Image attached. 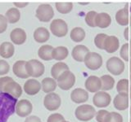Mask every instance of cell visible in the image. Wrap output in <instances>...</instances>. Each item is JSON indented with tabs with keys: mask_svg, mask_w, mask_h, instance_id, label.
I'll return each mask as SVG.
<instances>
[{
	"mask_svg": "<svg viewBox=\"0 0 131 122\" xmlns=\"http://www.w3.org/2000/svg\"><path fill=\"white\" fill-rule=\"evenodd\" d=\"M89 52V50L84 45H77L73 48L71 55L73 59L78 62H84L85 56Z\"/></svg>",
	"mask_w": 131,
	"mask_h": 122,
	"instance_id": "9a60e30c",
	"label": "cell"
},
{
	"mask_svg": "<svg viewBox=\"0 0 131 122\" xmlns=\"http://www.w3.org/2000/svg\"><path fill=\"white\" fill-rule=\"evenodd\" d=\"M85 88L88 91L91 93H97L101 89L102 84L100 77L97 76H90L85 81Z\"/></svg>",
	"mask_w": 131,
	"mask_h": 122,
	"instance_id": "8fae6325",
	"label": "cell"
},
{
	"mask_svg": "<svg viewBox=\"0 0 131 122\" xmlns=\"http://www.w3.org/2000/svg\"><path fill=\"white\" fill-rule=\"evenodd\" d=\"M112 101V98L106 91H98L93 98V103L97 108H106L109 106Z\"/></svg>",
	"mask_w": 131,
	"mask_h": 122,
	"instance_id": "9c48e42d",
	"label": "cell"
},
{
	"mask_svg": "<svg viewBox=\"0 0 131 122\" xmlns=\"http://www.w3.org/2000/svg\"><path fill=\"white\" fill-rule=\"evenodd\" d=\"M62 122H70V121H67V120H63Z\"/></svg>",
	"mask_w": 131,
	"mask_h": 122,
	"instance_id": "7dc6e473",
	"label": "cell"
},
{
	"mask_svg": "<svg viewBox=\"0 0 131 122\" xmlns=\"http://www.w3.org/2000/svg\"><path fill=\"white\" fill-rule=\"evenodd\" d=\"M50 30L53 35L58 38H62L68 33L67 24L65 20L61 19L53 20L50 24Z\"/></svg>",
	"mask_w": 131,
	"mask_h": 122,
	"instance_id": "8992f818",
	"label": "cell"
},
{
	"mask_svg": "<svg viewBox=\"0 0 131 122\" xmlns=\"http://www.w3.org/2000/svg\"><path fill=\"white\" fill-rule=\"evenodd\" d=\"M61 98L56 93H50L44 97L43 104L48 111H56L61 106Z\"/></svg>",
	"mask_w": 131,
	"mask_h": 122,
	"instance_id": "ba28073f",
	"label": "cell"
},
{
	"mask_svg": "<svg viewBox=\"0 0 131 122\" xmlns=\"http://www.w3.org/2000/svg\"><path fill=\"white\" fill-rule=\"evenodd\" d=\"M3 92L12 96L15 99H17L22 95V89L17 82H16L15 81H12L4 87Z\"/></svg>",
	"mask_w": 131,
	"mask_h": 122,
	"instance_id": "5bb4252c",
	"label": "cell"
},
{
	"mask_svg": "<svg viewBox=\"0 0 131 122\" xmlns=\"http://www.w3.org/2000/svg\"><path fill=\"white\" fill-rule=\"evenodd\" d=\"M68 54H69L68 49L66 47H62V46L57 47L55 48H53L52 59L57 61L63 60L68 56Z\"/></svg>",
	"mask_w": 131,
	"mask_h": 122,
	"instance_id": "4316f807",
	"label": "cell"
},
{
	"mask_svg": "<svg viewBox=\"0 0 131 122\" xmlns=\"http://www.w3.org/2000/svg\"><path fill=\"white\" fill-rule=\"evenodd\" d=\"M84 62L90 70H97L102 65V58L98 53L89 51L85 56Z\"/></svg>",
	"mask_w": 131,
	"mask_h": 122,
	"instance_id": "52a82bcc",
	"label": "cell"
},
{
	"mask_svg": "<svg viewBox=\"0 0 131 122\" xmlns=\"http://www.w3.org/2000/svg\"><path fill=\"white\" fill-rule=\"evenodd\" d=\"M33 106L27 99H21L17 102L16 106V112L20 117H26L32 112Z\"/></svg>",
	"mask_w": 131,
	"mask_h": 122,
	"instance_id": "30bf717a",
	"label": "cell"
},
{
	"mask_svg": "<svg viewBox=\"0 0 131 122\" xmlns=\"http://www.w3.org/2000/svg\"><path fill=\"white\" fill-rule=\"evenodd\" d=\"M130 122H131V121H130Z\"/></svg>",
	"mask_w": 131,
	"mask_h": 122,
	"instance_id": "681fc988",
	"label": "cell"
},
{
	"mask_svg": "<svg viewBox=\"0 0 131 122\" xmlns=\"http://www.w3.org/2000/svg\"><path fill=\"white\" fill-rule=\"evenodd\" d=\"M15 47L13 44L8 42H4L0 45V55L4 59H9L13 56Z\"/></svg>",
	"mask_w": 131,
	"mask_h": 122,
	"instance_id": "44dd1931",
	"label": "cell"
},
{
	"mask_svg": "<svg viewBox=\"0 0 131 122\" xmlns=\"http://www.w3.org/2000/svg\"><path fill=\"white\" fill-rule=\"evenodd\" d=\"M67 70H69V67L66 63H63V62L56 63L52 67V69H51V74L52 76V78L54 80H57L65 71H67Z\"/></svg>",
	"mask_w": 131,
	"mask_h": 122,
	"instance_id": "603a6c76",
	"label": "cell"
},
{
	"mask_svg": "<svg viewBox=\"0 0 131 122\" xmlns=\"http://www.w3.org/2000/svg\"><path fill=\"white\" fill-rule=\"evenodd\" d=\"M106 68L112 74L118 76L125 71V64L121 59L116 56H113L109 58L106 61Z\"/></svg>",
	"mask_w": 131,
	"mask_h": 122,
	"instance_id": "3957f363",
	"label": "cell"
},
{
	"mask_svg": "<svg viewBox=\"0 0 131 122\" xmlns=\"http://www.w3.org/2000/svg\"><path fill=\"white\" fill-rule=\"evenodd\" d=\"M41 89V83L36 79H28L24 84V90L29 95H35L38 94Z\"/></svg>",
	"mask_w": 131,
	"mask_h": 122,
	"instance_id": "4fadbf2b",
	"label": "cell"
},
{
	"mask_svg": "<svg viewBox=\"0 0 131 122\" xmlns=\"http://www.w3.org/2000/svg\"><path fill=\"white\" fill-rule=\"evenodd\" d=\"M36 17L41 22H48L54 16V11L52 7L47 3L41 4L36 9L35 12Z\"/></svg>",
	"mask_w": 131,
	"mask_h": 122,
	"instance_id": "5b68a950",
	"label": "cell"
},
{
	"mask_svg": "<svg viewBox=\"0 0 131 122\" xmlns=\"http://www.w3.org/2000/svg\"><path fill=\"white\" fill-rule=\"evenodd\" d=\"M124 35L125 37L126 40H129V28H125V31L124 33Z\"/></svg>",
	"mask_w": 131,
	"mask_h": 122,
	"instance_id": "ee69618b",
	"label": "cell"
},
{
	"mask_svg": "<svg viewBox=\"0 0 131 122\" xmlns=\"http://www.w3.org/2000/svg\"><path fill=\"white\" fill-rule=\"evenodd\" d=\"M5 17L8 23L14 24L19 21L20 18V12L16 7H12L5 13Z\"/></svg>",
	"mask_w": 131,
	"mask_h": 122,
	"instance_id": "83f0119b",
	"label": "cell"
},
{
	"mask_svg": "<svg viewBox=\"0 0 131 122\" xmlns=\"http://www.w3.org/2000/svg\"><path fill=\"white\" fill-rule=\"evenodd\" d=\"M75 77L70 70L65 71L57 79V85L63 90H68L75 85Z\"/></svg>",
	"mask_w": 131,
	"mask_h": 122,
	"instance_id": "277c9868",
	"label": "cell"
},
{
	"mask_svg": "<svg viewBox=\"0 0 131 122\" xmlns=\"http://www.w3.org/2000/svg\"><path fill=\"white\" fill-rule=\"evenodd\" d=\"M52 51L53 47L50 45H43L38 51V55L40 59L45 61L52 59Z\"/></svg>",
	"mask_w": 131,
	"mask_h": 122,
	"instance_id": "484cf974",
	"label": "cell"
},
{
	"mask_svg": "<svg viewBox=\"0 0 131 122\" xmlns=\"http://www.w3.org/2000/svg\"><path fill=\"white\" fill-rule=\"evenodd\" d=\"M56 8L58 12L61 14H68L73 9L72 3H56Z\"/></svg>",
	"mask_w": 131,
	"mask_h": 122,
	"instance_id": "1f68e13d",
	"label": "cell"
},
{
	"mask_svg": "<svg viewBox=\"0 0 131 122\" xmlns=\"http://www.w3.org/2000/svg\"><path fill=\"white\" fill-rule=\"evenodd\" d=\"M57 85V81L52 77H46V78L43 79L42 82H41V87H42L43 91L47 94L52 93L55 90Z\"/></svg>",
	"mask_w": 131,
	"mask_h": 122,
	"instance_id": "d4e9b609",
	"label": "cell"
},
{
	"mask_svg": "<svg viewBox=\"0 0 131 122\" xmlns=\"http://www.w3.org/2000/svg\"><path fill=\"white\" fill-rule=\"evenodd\" d=\"M14 81V80L12 79L11 77H1V78H0V91L3 92L4 87H5L8 83L11 82V81Z\"/></svg>",
	"mask_w": 131,
	"mask_h": 122,
	"instance_id": "60d3db41",
	"label": "cell"
},
{
	"mask_svg": "<svg viewBox=\"0 0 131 122\" xmlns=\"http://www.w3.org/2000/svg\"><path fill=\"white\" fill-rule=\"evenodd\" d=\"M112 23V18L108 13L106 12H101L97 13L95 20V25L96 27H99L101 28H106L110 26Z\"/></svg>",
	"mask_w": 131,
	"mask_h": 122,
	"instance_id": "ffe728a7",
	"label": "cell"
},
{
	"mask_svg": "<svg viewBox=\"0 0 131 122\" xmlns=\"http://www.w3.org/2000/svg\"><path fill=\"white\" fill-rule=\"evenodd\" d=\"M130 64H129V72H130V73H131V59H130Z\"/></svg>",
	"mask_w": 131,
	"mask_h": 122,
	"instance_id": "bcb514c9",
	"label": "cell"
},
{
	"mask_svg": "<svg viewBox=\"0 0 131 122\" xmlns=\"http://www.w3.org/2000/svg\"><path fill=\"white\" fill-rule=\"evenodd\" d=\"M108 113H109L108 111H106V110H103V109L98 111L97 112H96V115H95L96 120L97 122H105L106 117H107Z\"/></svg>",
	"mask_w": 131,
	"mask_h": 122,
	"instance_id": "8d00e7d4",
	"label": "cell"
},
{
	"mask_svg": "<svg viewBox=\"0 0 131 122\" xmlns=\"http://www.w3.org/2000/svg\"><path fill=\"white\" fill-rule=\"evenodd\" d=\"M129 95L125 94H118L114 98L113 104L114 107L118 111H123L129 108Z\"/></svg>",
	"mask_w": 131,
	"mask_h": 122,
	"instance_id": "7c38bea8",
	"label": "cell"
},
{
	"mask_svg": "<svg viewBox=\"0 0 131 122\" xmlns=\"http://www.w3.org/2000/svg\"><path fill=\"white\" fill-rule=\"evenodd\" d=\"M107 38V35L105 34H98L96 35L94 38V44L95 46L101 50H104V42L106 38Z\"/></svg>",
	"mask_w": 131,
	"mask_h": 122,
	"instance_id": "e575fe53",
	"label": "cell"
},
{
	"mask_svg": "<svg viewBox=\"0 0 131 122\" xmlns=\"http://www.w3.org/2000/svg\"><path fill=\"white\" fill-rule=\"evenodd\" d=\"M120 47V41L116 36H107L104 42V50L107 53L116 52Z\"/></svg>",
	"mask_w": 131,
	"mask_h": 122,
	"instance_id": "ac0fdd59",
	"label": "cell"
},
{
	"mask_svg": "<svg viewBox=\"0 0 131 122\" xmlns=\"http://www.w3.org/2000/svg\"><path fill=\"white\" fill-rule=\"evenodd\" d=\"M71 99L75 103H84L89 99V94L82 88H76L71 92Z\"/></svg>",
	"mask_w": 131,
	"mask_h": 122,
	"instance_id": "2e32d148",
	"label": "cell"
},
{
	"mask_svg": "<svg viewBox=\"0 0 131 122\" xmlns=\"http://www.w3.org/2000/svg\"><path fill=\"white\" fill-rule=\"evenodd\" d=\"M10 66L6 60L0 59V75H5L9 72Z\"/></svg>",
	"mask_w": 131,
	"mask_h": 122,
	"instance_id": "74e56055",
	"label": "cell"
},
{
	"mask_svg": "<svg viewBox=\"0 0 131 122\" xmlns=\"http://www.w3.org/2000/svg\"><path fill=\"white\" fill-rule=\"evenodd\" d=\"M85 31L84 30V28H82L80 27H75L71 31V38L72 41L75 42H82L84 38H85Z\"/></svg>",
	"mask_w": 131,
	"mask_h": 122,
	"instance_id": "f546056e",
	"label": "cell"
},
{
	"mask_svg": "<svg viewBox=\"0 0 131 122\" xmlns=\"http://www.w3.org/2000/svg\"><path fill=\"white\" fill-rule=\"evenodd\" d=\"M116 20L120 25L125 26L129 22V15L127 7L119 10L116 14Z\"/></svg>",
	"mask_w": 131,
	"mask_h": 122,
	"instance_id": "cb8c5ba5",
	"label": "cell"
},
{
	"mask_svg": "<svg viewBox=\"0 0 131 122\" xmlns=\"http://www.w3.org/2000/svg\"><path fill=\"white\" fill-rule=\"evenodd\" d=\"M102 91H107L112 89L115 85V80L111 75H103L100 77Z\"/></svg>",
	"mask_w": 131,
	"mask_h": 122,
	"instance_id": "f1b7e54d",
	"label": "cell"
},
{
	"mask_svg": "<svg viewBox=\"0 0 131 122\" xmlns=\"http://www.w3.org/2000/svg\"><path fill=\"white\" fill-rule=\"evenodd\" d=\"M25 122H42L40 120V118L36 116H30L26 117V119L25 120Z\"/></svg>",
	"mask_w": 131,
	"mask_h": 122,
	"instance_id": "b9f144b4",
	"label": "cell"
},
{
	"mask_svg": "<svg viewBox=\"0 0 131 122\" xmlns=\"http://www.w3.org/2000/svg\"><path fill=\"white\" fill-rule=\"evenodd\" d=\"M26 72L29 77H39L44 73V65L38 59H30L26 64Z\"/></svg>",
	"mask_w": 131,
	"mask_h": 122,
	"instance_id": "7a4b0ae2",
	"label": "cell"
},
{
	"mask_svg": "<svg viewBox=\"0 0 131 122\" xmlns=\"http://www.w3.org/2000/svg\"><path fill=\"white\" fill-rule=\"evenodd\" d=\"M26 62L25 60H18L13 64L12 71H13L14 74L19 78L26 79L29 77V75L26 72Z\"/></svg>",
	"mask_w": 131,
	"mask_h": 122,
	"instance_id": "e0dca14e",
	"label": "cell"
},
{
	"mask_svg": "<svg viewBox=\"0 0 131 122\" xmlns=\"http://www.w3.org/2000/svg\"><path fill=\"white\" fill-rule=\"evenodd\" d=\"M10 38L12 42L16 45H21L23 44L26 40V33L24 29L20 28H14L11 32Z\"/></svg>",
	"mask_w": 131,
	"mask_h": 122,
	"instance_id": "d6986e66",
	"label": "cell"
},
{
	"mask_svg": "<svg viewBox=\"0 0 131 122\" xmlns=\"http://www.w3.org/2000/svg\"><path fill=\"white\" fill-rule=\"evenodd\" d=\"M65 120V118L62 115L59 113H52L48 118L47 122H62Z\"/></svg>",
	"mask_w": 131,
	"mask_h": 122,
	"instance_id": "f35d334b",
	"label": "cell"
},
{
	"mask_svg": "<svg viewBox=\"0 0 131 122\" xmlns=\"http://www.w3.org/2000/svg\"><path fill=\"white\" fill-rule=\"evenodd\" d=\"M120 55L121 58L125 60L129 61L131 59V42L125 43L121 48Z\"/></svg>",
	"mask_w": 131,
	"mask_h": 122,
	"instance_id": "d6a6232c",
	"label": "cell"
},
{
	"mask_svg": "<svg viewBox=\"0 0 131 122\" xmlns=\"http://www.w3.org/2000/svg\"><path fill=\"white\" fill-rule=\"evenodd\" d=\"M116 89L118 94H125L129 95V82L128 79H121L118 81L116 85Z\"/></svg>",
	"mask_w": 131,
	"mask_h": 122,
	"instance_id": "4dcf8cb0",
	"label": "cell"
},
{
	"mask_svg": "<svg viewBox=\"0 0 131 122\" xmlns=\"http://www.w3.org/2000/svg\"><path fill=\"white\" fill-rule=\"evenodd\" d=\"M130 116H131V108H130Z\"/></svg>",
	"mask_w": 131,
	"mask_h": 122,
	"instance_id": "c3c4849f",
	"label": "cell"
},
{
	"mask_svg": "<svg viewBox=\"0 0 131 122\" xmlns=\"http://www.w3.org/2000/svg\"><path fill=\"white\" fill-rule=\"evenodd\" d=\"M105 122H123V117L116 112H109Z\"/></svg>",
	"mask_w": 131,
	"mask_h": 122,
	"instance_id": "d590c367",
	"label": "cell"
},
{
	"mask_svg": "<svg viewBox=\"0 0 131 122\" xmlns=\"http://www.w3.org/2000/svg\"><path fill=\"white\" fill-rule=\"evenodd\" d=\"M129 99H131V85H130V87H129Z\"/></svg>",
	"mask_w": 131,
	"mask_h": 122,
	"instance_id": "f6af8a7d",
	"label": "cell"
},
{
	"mask_svg": "<svg viewBox=\"0 0 131 122\" xmlns=\"http://www.w3.org/2000/svg\"><path fill=\"white\" fill-rule=\"evenodd\" d=\"M14 5L16 7H19V8H23L25 7H26L28 5V3H14Z\"/></svg>",
	"mask_w": 131,
	"mask_h": 122,
	"instance_id": "7bdbcfd3",
	"label": "cell"
},
{
	"mask_svg": "<svg viewBox=\"0 0 131 122\" xmlns=\"http://www.w3.org/2000/svg\"><path fill=\"white\" fill-rule=\"evenodd\" d=\"M49 37H50V34L47 28L44 27H39L36 28L34 33V38L39 43L46 42L49 39Z\"/></svg>",
	"mask_w": 131,
	"mask_h": 122,
	"instance_id": "7402d4cb",
	"label": "cell"
},
{
	"mask_svg": "<svg viewBox=\"0 0 131 122\" xmlns=\"http://www.w3.org/2000/svg\"><path fill=\"white\" fill-rule=\"evenodd\" d=\"M75 116L81 121H89L96 115V110L92 105L82 104L75 109Z\"/></svg>",
	"mask_w": 131,
	"mask_h": 122,
	"instance_id": "6da1fadb",
	"label": "cell"
},
{
	"mask_svg": "<svg viewBox=\"0 0 131 122\" xmlns=\"http://www.w3.org/2000/svg\"><path fill=\"white\" fill-rule=\"evenodd\" d=\"M7 28V20L5 16L0 14V34H3L6 31Z\"/></svg>",
	"mask_w": 131,
	"mask_h": 122,
	"instance_id": "ab89813d",
	"label": "cell"
},
{
	"mask_svg": "<svg viewBox=\"0 0 131 122\" xmlns=\"http://www.w3.org/2000/svg\"><path fill=\"white\" fill-rule=\"evenodd\" d=\"M97 13L94 11H89L85 16V22L90 27H96L95 25V20H96V16Z\"/></svg>",
	"mask_w": 131,
	"mask_h": 122,
	"instance_id": "836d02e7",
	"label": "cell"
}]
</instances>
